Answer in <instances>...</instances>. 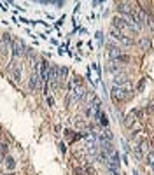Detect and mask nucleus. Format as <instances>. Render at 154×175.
Returning a JSON list of instances; mask_svg holds the SVG:
<instances>
[{"mask_svg": "<svg viewBox=\"0 0 154 175\" xmlns=\"http://www.w3.org/2000/svg\"><path fill=\"white\" fill-rule=\"evenodd\" d=\"M21 53H23V46H19V44L16 42L14 44V56H19Z\"/></svg>", "mask_w": 154, "mask_h": 175, "instance_id": "obj_1", "label": "nucleus"}]
</instances>
